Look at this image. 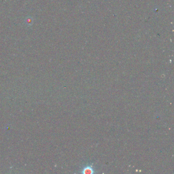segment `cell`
I'll list each match as a JSON object with an SVG mask.
<instances>
[{"label":"cell","mask_w":174,"mask_h":174,"mask_svg":"<svg viewBox=\"0 0 174 174\" xmlns=\"http://www.w3.org/2000/svg\"><path fill=\"white\" fill-rule=\"evenodd\" d=\"M97 171L96 167L92 163L87 164L82 168L81 173L83 174H93L96 173Z\"/></svg>","instance_id":"1"}]
</instances>
